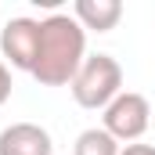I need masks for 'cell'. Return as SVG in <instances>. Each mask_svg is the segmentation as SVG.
Instances as JSON below:
<instances>
[{"label": "cell", "instance_id": "1", "mask_svg": "<svg viewBox=\"0 0 155 155\" xmlns=\"http://www.w3.org/2000/svg\"><path fill=\"white\" fill-rule=\"evenodd\" d=\"M87 58V29L79 25L72 15H47L40 18V54L29 76L40 87H65L72 83Z\"/></svg>", "mask_w": 155, "mask_h": 155}, {"label": "cell", "instance_id": "2", "mask_svg": "<svg viewBox=\"0 0 155 155\" xmlns=\"http://www.w3.org/2000/svg\"><path fill=\"white\" fill-rule=\"evenodd\" d=\"M72 97H76L79 108H90V112H105L119 94H123V65H119L112 54H87L79 72L69 83Z\"/></svg>", "mask_w": 155, "mask_h": 155}, {"label": "cell", "instance_id": "3", "mask_svg": "<svg viewBox=\"0 0 155 155\" xmlns=\"http://www.w3.org/2000/svg\"><path fill=\"white\" fill-rule=\"evenodd\" d=\"M148 126H152V105L137 90H123L116 101L105 108V116H101V130H108L119 144L123 141L126 144L141 141L148 134Z\"/></svg>", "mask_w": 155, "mask_h": 155}, {"label": "cell", "instance_id": "4", "mask_svg": "<svg viewBox=\"0 0 155 155\" xmlns=\"http://www.w3.org/2000/svg\"><path fill=\"white\" fill-rule=\"evenodd\" d=\"M0 54H4V65L11 69H22V72H33L40 54V22L36 18H11L0 33Z\"/></svg>", "mask_w": 155, "mask_h": 155}, {"label": "cell", "instance_id": "5", "mask_svg": "<svg viewBox=\"0 0 155 155\" xmlns=\"http://www.w3.org/2000/svg\"><path fill=\"white\" fill-rule=\"evenodd\" d=\"M51 134L36 123H11L0 130V155H51Z\"/></svg>", "mask_w": 155, "mask_h": 155}, {"label": "cell", "instance_id": "6", "mask_svg": "<svg viewBox=\"0 0 155 155\" xmlns=\"http://www.w3.org/2000/svg\"><path fill=\"white\" fill-rule=\"evenodd\" d=\"M72 18L90 33H108L123 18V4L119 0H76L72 4Z\"/></svg>", "mask_w": 155, "mask_h": 155}, {"label": "cell", "instance_id": "7", "mask_svg": "<svg viewBox=\"0 0 155 155\" xmlns=\"http://www.w3.org/2000/svg\"><path fill=\"white\" fill-rule=\"evenodd\" d=\"M119 141L108 134V130H101V126H90V130H83L76 137V144H72V155H119Z\"/></svg>", "mask_w": 155, "mask_h": 155}, {"label": "cell", "instance_id": "8", "mask_svg": "<svg viewBox=\"0 0 155 155\" xmlns=\"http://www.w3.org/2000/svg\"><path fill=\"white\" fill-rule=\"evenodd\" d=\"M11 97V69L4 65V58H0V105Z\"/></svg>", "mask_w": 155, "mask_h": 155}, {"label": "cell", "instance_id": "9", "mask_svg": "<svg viewBox=\"0 0 155 155\" xmlns=\"http://www.w3.org/2000/svg\"><path fill=\"white\" fill-rule=\"evenodd\" d=\"M119 155H155V148L152 144H126Z\"/></svg>", "mask_w": 155, "mask_h": 155}]
</instances>
